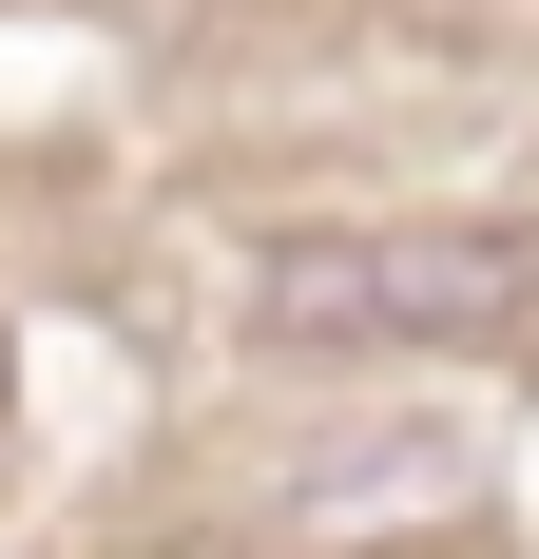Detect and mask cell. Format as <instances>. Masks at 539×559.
<instances>
[{
  "label": "cell",
  "mask_w": 539,
  "mask_h": 559,
  "mask_svg": "<svg viewBox=\"0 0 539 559\" xmlns=\"http://www.w3.org/2000/svg\"><path fill=\"white\" fill-rule=\"evenodd\" d=\"M539 309L520 231H270L251 329L270 347H501Z\"/></svg>",
  "instance_id": "obj_1"
}]
</instances>
